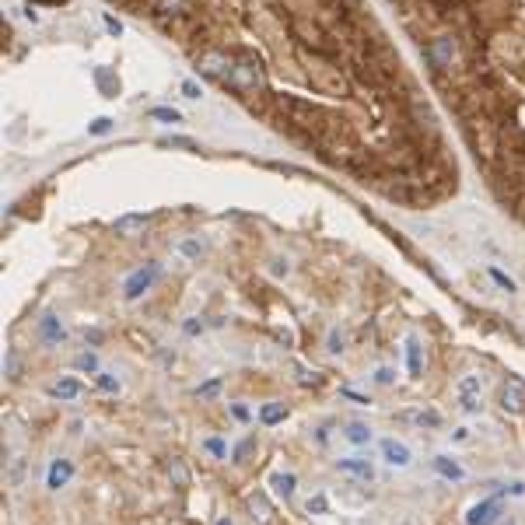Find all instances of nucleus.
Instances as JSON below:
<instances>
[{
  "label": "nucleus",
  "instance_id": "obj_1",
  "mask_svg": "<svg viewBox=\"0 0 525 525\" xmlns=\"http://www.w3.org/2000/svg\"><path fill=\"white\" fill-rule=\"evenodd\" d=\"M330 172L406 210L459 196L462 162L372 0H105Z\"/></svg>",
  "mask_w": 525,
  "mask_h": 525
},
{
  "label": "nucleus",
  "instance_id": "obj_2",
  "mask_svg": "<svg viewBox=\"0 0 525 525\" xmlns=\"http://www.w3.org/2000/svg\"><path fill=\"white\" fill-rule=\"evenodd\" d=\"M494 207L525 228V0H382Z\"/></svg>",
  "mask_w": 525,
  "mask_h": 525
},
{
  "label": "nucleus",
  "instance_id": "obj_3",
  "mask_svg": "<svg viewBox=\"0 0 525 525\" xmlns=\"http://www.w3.org/2000/svg\"><path fill=\"white\" fill-rule=\"evenodd\" d=\"M497 403H501L504 413H525V382H522V379H508V382L501 385Z\"/></svg>",
  "mask_w": 525,
  "mask_h": 525
},
{
  "label": "nucleus",
  "instance_id": "obj_4",
  "mask_svg": "<svg viewBox=\"0 0 525 525\" xmlns=\"http://www.w3.org/2000/svg\"><path fill=\"white\" fill-rule=\"evenodd\" d=\"M501 518V497H487L466 511V525H497Z\"/></svg>",
  "mask_w": 525,
  "mask_h": 525
},
{
  "label": "nucleus",
  "instance_id": "obj_5",
  "mask_svg": "<svg viewBox=\"0 0 525 525\" xmlns=\"http://www.w3.org/2000/svg\"><path fill=\"white\" fill-rule=\"evenodd\" d=\"M158 280V267L151 262V267H144V270H137L130 280H126V301H137L144 291H151V284Z\"/></svg>",
  "mask_w": 525,
  "mask_h": 525
},
{
  "label": "nucleus",
  "instance_id": "obj_6",
  "mask_svg": "<svg viewBox=\"0 0 525 525\" xmlns=\"http://www.w3.org/2000/svg\"><path fill=\"white\" fill-rule=\"evenodd\" d=\"M70 477H74V462H70V459H52V466H49V472H46V487H49V490H60V487L70 484Z\"/></svg>",
  "mask_w": 525,
  "mask_h": 525
},
{
  "label": "nucleus",
  "instance_id": "obj_7",
  "mask_svg": "<svg viewBox=\"0 0 525 525\" xmlns=\"http://www.w3.org/2000/svg\"><path fill=\"white\" fill-rule=\"evenodd\" d=\"M64 336H67V330H64V323L57 319V315H42L39 319V340L49 343V347H57V343H64Z\"/></svg>",
  "mask_w": 525,
  "mask_h": 525
},
{
  "label": "nucleus",
  "instance_id": "obj_8",
  "mask_svg": "<svg viewBox=\"0 0 525 525\" xmlns=\"http://www.w3.org/2000/svg\"><path fill=\"white\" fill-rule=\"evenodd\" d=\"M336 469H340V472H347V477L364 480V484H372V480H375V469H372V462H368V459H340V462H336Z\"/></svg>",
  "mask_w": 525,
  "mask_h": 525
},
{
  "label": "nucleus",
  "instance_id": "obj_9",
  "mask_svg": "<svg viewBox=\"0 0 525 525\" xmlns=\"http://www.w3.org/2000/svg\"><path fill=\"white\" fill-rule=\"evenodd\" d=\"M382 459H385L389 466H399V469H403V466H410V459H413V455H410V448H406L403 441L385 438V441H382Z\"/></svg>",
  "mask_w": 525,
  "mask_h": 525
},
{
  "label": "nucleus",
  "instance_id": "obj_10",
  "mask_svg": "<svg viewBox=\"0 0 525 525\" xmlns=\"http://www.w3.org/2000/svg\"><path fill=\"white\" fill-rule=\"evenodd\" d=\"M406 364H410V375L420 379L424 375V354H420V340H406Z\"/></svg>",
  "mask_w": 525,
  "mask_h": 525
},
{
  "label": "nucleus",
  "instance_id": "obj_11",
  "mask_svg": "<svg viewBox=\"0 0 525 525\" xmlns=\"http://www.w3.org/2000/svg\"><path fill=\"white\" fill-rule=\"evenodd\" d=\"M403 420L417 428H441V413L438 410H413V413H403Z\"/></svg>",
  "mask_w": 525,
  "mask_h": 525
},
{
  "label": "nucleus",
  "instance_id": "obj_12",
  "mask_svg": "<svg viewBox=\"0 0 525 525\" xmlns=\"http://www.w3.org/2000/svg\"><path fill=\"white\" fill-rule=\"evenodd\" d=\"M49 392H52V396H57V399H77V396L84 392V385H81L77 379H60V382H57V385H52Z\"/></svg>",
  "mask_w": 525,
  "mask_h": 525
},
{
  "label": "nucleus",
  "instance_id": "obj_13",
  "mask_svg": "<svg viewBox=\"0 0 525 525\" xmlns=\"http://www.w3.org/2000/svg\"><path fill=\"white\" fill-rule=\"evenodd\" d=\"M294 484H298V480H294V472H274V477H270V487H274V490H277V497H284V501L294 494Z\"/></svg>",
  "mask_w": 525,
  "mask_h": 525
},
{
  "label": "nucleus",
  "instance_id": "obj_14",
  "mask_svg": "<svg viewBox=\"0 0 525 525\" xmlns=\"http://www.w3.org/2000/svg\"><path fill=\"white\" fill-rule=\"evenodd\" d=\"M435 469L441 472L445 480H462V477H466V469H462L459 462H452L448 455H438V459H435Z\"/></svg>",
  "mask_w": 525,
  "mask_h": 525
},
{
  "label": "nucleus",
  "instance_id": "obj_15",
  "mask_svg": "<svg viewBox=\"0 0 525 525\" xmlns=\"http://www.w3.org/2000/svg\"><path fill=\"white\" fill-rule=\"evenodd\" d=\"M169 480H172V487H179V490L189 487V469H186L182 459H172V462H169Z\"/></svg>",
  "mask_w": 525,
  "mask_h": 525
},
{
  "label": "nucleus",
  "instance_id": "obj_16",
  "mask_svg": "<svg viewBox=\"0 0 525 525\" xmlns=\"http://www.w3.org/2000/svg\"><path fill=\"white\" fill-rule=\"evenodd\" d=\"M249 508H252V518H259L262 525L274 522V511H270V504H267V497H262V494H252V497H249Z\"/></svg>",
  "mask_w": 525,
  "mask_h": 525
},
{
  "label": "nucleus",
  "instance_id": "obj_17",
  "mask_svg": "<svg viewBox=\"0 0 525 525\" xmlns=\"http://www.w3.org/2000/svg\"><path fill=\"white\" fill-rule=\"evenodd\" d=\"M287 417V410H284V403H267V406H262L259 410V420H262V424H267V428H274V424H280V420Z\"/></svg>",
  "mask_w": 525,
  "mask_h": 525
},
{
  "label": "nucleus",
  "instance_id": "obj_18",
  "mask_svg": "<svg viewBox=\"0 0 525 525\" xmlns=\"http://www.w3.org/2000/svg\"><path fill=\"white\" fill-rule=\"evenodd\" d=\"M343 438H347L350 445H368V441H372V428H368V424H357V420H354V424H347Z\"/></svg>",
  "mask_w": 525,
  "mask_h": 525
},
{
  "label": "nucleus",
  "instance_id": "obj_19",
  "mask_svg": "<svg viewBox=\"0 0 525 525\" xmlns=\"http://www.w3.org/2000/svg\"><path fill=\"white\" fill-rule=\"evenodd\" d=\"M480 375H462L459 379V396H480Z\"/></svg>",
  "mask_w": 525,
  "mask_h": 525
},
{
  "label": "nucleus",
  "instance_id": "obj_20",
  "mask_svg": "<svg viewBox=\"0 0 525 525\" xmlns=\"http://www.w3.org/2000/svg\"><path fill=\"white\" fill-rule=\"evenodd\" d=\"M81 372H91V375H98V357L91 354V350H84V354H77V361H74Z\"/></svg>",
  "mask_w": 525,
  "mask_h": 525
},
{
  "label": "nucleus",
  "instance_id": "obj_21",
  "mask_svg": "<svg viewBox=\"0 0 525 525\" xmlns=\"http://www.w3.org/2000/svg\"><path fill=\"white\" fill-rule=\"evenodd\" d=\"M95 382H98V389H102V392H120V379H113L109 372H98V375H95Z\"/></svg>",
  "mask_w": 525,
  "mask_h": 525
},
{
  "label": "nucleus",
  "instance_id": "obj_22",
  "mask_svg": "<svg viewBox=\"0 0 525 525\" xmlns=\"http://www.w3.org/2000/svg\"><path fill=\"white\" fill-rule=\"evenodd\" d=\"M326 508H330L326 494H315V497H308V504H305V511H308V515H326Z\"/></svg>",
  "mask_w": 525,
  "mask_h": 525
},
{
  "label": "nucleus",
  "instance_id": "obj_23",
  "mask_svg": "<svg viewBox=\"0 0 525 525\" xmlns=\"http://www.w3.org/2000/svg\"><path fill=\"white\" fill-rule=\"evenodd\" d=\"M140 228H144V218H123V221L116 225V231H120V235H137Z\"/></svg>",
  "mask_w": 525,
  "mask_h": 525
},
{
  "label": "nucleus",
  "instance_id": "obj_24",
  "mask_svg": "<svg viewBox=\"0 0 525 525\" xmlns=\"http://www.w3.org/2000/svg\"><path fill=\"white\" fill-rule=\"evenodd\" d=\"M256 452V438L249 435L245 441H238V448H235V462H249V455Z\"/></svg>",
  "mask_w": 525,
  "mask_h": 525
},
{
  "label": "nucleus",
  "instance_id": "obj_25",
  "mask_svg": "<svg viewBox=\"0 0 525 525\" xmlns=\"http://www.w3.org/2000/svg\"><path fill=\"white\" fill-rule=\"evenodd\" d=\"M218 389H221V379H210V382H203V385L196 389V396H200V399H210V396H218Z\"/></svg>",
  "mask_w": 525,
  "mask_h": 525
},
{
  "label": "nucleus",
  "instance_id": "obj_26",
  "mask_svg": "<svg viewBox=\"0 0 525 525\" xmlns=\"http://www.w3.org/2000/svg\"><path fill=\"white\" fill-rule=\"evenodd\" d=\"M8 379L18 382L21 379V368H18V350H8Z\"/></svg>",
  "mask_w": 525,
  "mask_h": 525
},
{
  "label": "nucleus",
  "instance_id": "obj_27",
  "mask_svg": "<svg viewBox=\"0 0 525 525\" xmlns=\"http://www.w3.org/2000/svg\"><path fill=\"white\" fill-rule=\"evenodd\" d=\"M459 406L466 413H480V396H459Z\"/></svg>",
  "mask_w": 525,
  "mask_h": 525
},
{
  "label": "nucleus",
  "instance_id": "obj_28",
  "mask_svg": "<svg viewBox=\"0 0 525 525\" xmlns=\"http://www.w3.org/2000/svg\"><path fill=\"white\" fill-rule=\"evenodd\" d=\"M207 452H210V455H218V459H225V455H228V448H225V441H221V438H207Z\"/></svg>",
  "mask_w": 525,
  "mask_h": 525
},
{
  "label": "nucleus",
  "instance_id": "obj_29",
  "mask_svg": "<svg viewBox=\"0 0 525 525\" xmlns=\"http://www.w3.org/2000/svg\"><path fill=\"white\" fill-rule=\"evenodd\" d=\"M392 379H396V375H392V368H379V372H375V382H379V385H389Z\"/></svg>",
  "mask_w": 525,
  "mask_h": 525
},
{
  "label": "nucleus",
  "instance_id": "obj_30",
  "mask_svg": "<svg viewBox=\"0 0 525 525\" xmlns=\"http://www.w3.org/2000/svg\"><path fill=\"white\" fill-rule=\"evenodd\" d=\"M343 350V336L340 333H330V354H340Z\"/></svg>",
  "mask_w": 525,
  "mask_h": 525
},
{
  "label": "nucleus",
  "instance_id": "obj_31",
  "mask_svg": "<svg viewBox=\"0 0 525 525\" xmlns=\"http://www.w3.org/2000/svg\"><path fill=\"white\" fill-rule=\"evenodd\" d=\"M182 330H186V336H196V333L203 330V323H196V319H186V326H182Z\"/></svg>",
  "mask_w": 525,
  "mask_h": 525
},
{
  "label": "nucleus",
  "instance_id": "obj_32",
  "mask_svg": "<svg viewBox=\"0 0 525 525\" xmlns=\"http://www.w3.org/2000/svg\"><path fill=\"white\" fill-rule=\"evenodd\" d=\"M490 277H494V280H497L501 287H508V291H515V284H511V280H508L504 274H497V270H490Z\"/></svg>",
  "mask_w": 525,
  "mask_h": 525
},
{
  "label": "nucleus",
  "instance_id": "obj_33",
  "mask_svg": "<svg viewBox=\"0 0 525 525\" xmlns=\"http://www.w3.org/2000/svg\"><path fill=\"white\" fill-rule=\"evenodd\" d=\"M231 413H235V420H249V410H245L242 403H235V406H231Z\"/></svg>",
  "mask_w": 525,
  "mask_h": 525
},
{
  "label": "nucleus",
  "instance_id": "obj_34",
  "mask_svg": "<svg viewBox=\"0 0 525 525\" xmlns=\"http://www.w3.org/2000/svg\"><path fill=\"white\" fill-rule=\"evenodd\" d=\"M28 4H46V8H60V4H70V0H28Z\"/></svg>",
  "mask_w": 525,
  "mask_h": 525
},
{
  "label": "nucleus",
  "instance_id": "obj_35",
  "mask_svg": "<svg viewBox=\"0 0 525 525\" xmlns=\"http://www.w3.org/2000/svg\"><path fill=\"white\" fill-rule=\"evenodd\" d=\"M182 252H186V256H200V245H196V242H182Z\"/></svg>",
  "mask_w": 525,
  "mask_h": 525
},
{
  "label": "nucleus",
  "instance_id": "obj_36",
  "mask_svg": "<svg viewBox=\"0 0 525 525\" xmlns=\"http://www.w3.org/2000/svg\"><path fill=\"white\" fill-rule=\"evenodd\" d=\"M218 525H231V518H221V522H218Z\"/></svg>",
  "mask_w": 525,
  "mask_h": 525
}]
</instances>
